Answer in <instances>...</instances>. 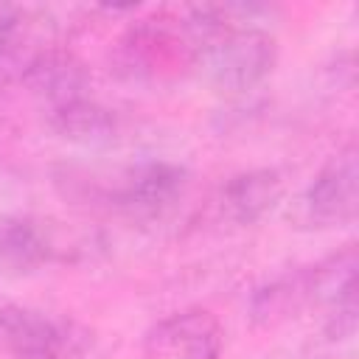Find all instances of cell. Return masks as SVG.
<instances>
[{
  "mask_svg": "<svg viewBox=\"0 0 359 359\" xmlns=\"http://www.w3.org/2000/svg\"><path fill=\"white\" fill-rule=\"evenodd\" d=\"M359 210V151L356 143L348 140L328 163L317 171L309 188L300 194L297 213L306 227L334 230L356 222Z\"/></svg>",
  "mask_w": 359,
  "mask_h": 359,
  "instance_id": "cell-1",
  "label": "cell"
},
{
  "mask_svg": "<svg viewBox=\"0 0 359 359\" xmlns=\"http://www.w3.org/2000/svg\"><path fill=\"white\" fill-rule=\"evenodd\" d=\"M81 337L70 320L8 303L0 306V356L6 359H79Z\"/></svg>",
  "mask_w": 359,
  "mask_h": 359,
  "instance_id": "cell-2",
  "label": "cell"
},
{
  "mask_svg": "<svg viewBox=\"0 0 359 359\" xmlns=\"http://www.w3.org/2000/svg\"><path fill=\"white\" fill-rule=\"evenodd\" d=\"M143 20V25L132 28L118 48L121 70L129 79H160L177 67L199 65V48L182 20Z\"/></svg>",
  "mask_w": 359,
  "mask_h": 359,
  "instance_id": "cell-3",
  "label": "cell"
},
{
  "mask_svg": "<svg viewBox=\"0 0 359 359\" xmlns=\"http://www.w3.org/2000/svg\"><path fill=\"white\" fill-rule=\"evenodd\" d=\"M185 188V165L171 160H143L121 168L115 182L104 188V199L129 216H160L182 199Z\"/></svg>",
  "mask_w": 359,
  "mask_h": 359,
  "instance_id": "cell-4",
  "label": "cell"
},
{
  "mask_svg": "<svg viewBox=\"0 0 359 359\" xmlns=\"http://www.w3.org/2000/svg\"><path fill=\"white\" fill-rule=\"evenodd\" d=\"M224 345V331L210 309L191 306L157 320L146 337L143 359H219Z\"/></svg>",
  "mask_w": 359,
  "mask_h": 359,
  "instance_id": "cell-5",
  "label": "cell"
},
{
  "mask_svg": "<svg viewBox=\"0 0 359 359\" xmlns=\"http://www.w3.org/2000/svg\"><path fill=\"white\" fill-rule=\"evenodd\" d=\"M14 81L25 95L39 101L50 112V109H56L67 101H76V98L87 95L90 76L73 53L48 48V50L31 53L22 62V67H17Z\"/></svg>",
  "mask_w": 359,
  "mask_h": 359,
  "instance_id": "cell-6",
  "label": "cell"
},
{
  "mask_svg": "<svg viewBox=\"0 0 359 359\" xmlns=\"http://www.w3.org/2000/svg\"><path fill=\"white\" fill-rule=\"evenodd\" d=\"M286 182L275 168H250L233 174L219 194V210L236 224H255L283 199Z\"/></svg>",
  "mask_w": 359,
  "mask_h": 359,
  "instance_id": "cell-7",
  "label": "cell"
},
{
  "mask_svg": "<svg viewBox=\"0 0 359 359\" xmlns=\"http://www.w3.org/2000/svg\"><path fill=\"white\" fill-rule=\"evenodd\" d=\"M53 255V241L28 216L0 213V275H28L45 266Z\"/></svg>",
  "mask_w": 359,
  "mask_h": 359,
  "instance_id": "cell-8",
  "label": "cell"
},
{
  "mask_svg": "<svg viewBox=\"0 0 359 359\" xmlns=\"http://www.w3.org/2000/svg\"><path fill=\"white\" fill-rule=\"evenodd\" d=\"M48 123L65 140L84 143V146L109 143L118 135V115L90 95H81L76 101H67V104L50 109Z\"/></svg>",
  "mask_w": 359,
  "mask_h": 359,
  "instance_id": "cell-9",
  "label": "cell"
},
{
  "mask_svg": "<svg viewBox=\"0 0 359 359\" xmlns=\"http://www.w3.org/2000/svg\"><path fill=\"white\" fill-rule=\"evenodd\" d=\"M20 36H22V11L0 3V59L17 50Z\"/></svg>",
  "mask_w": 359,
  "mask_h": 359,
  "instance_id": "cell-10",
  "label": "cell"
}]
</instances>
